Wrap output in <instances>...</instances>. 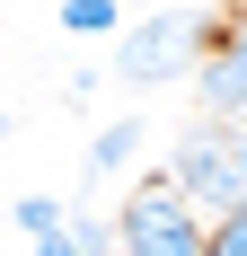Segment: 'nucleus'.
Segmentation results:
<instances>
[{"instance_id":"nucleus-4","label":"nucleus","mask_w":247,"mask_h":256,"mask_svg":"<svg viewBox=\"0 0 247 256\" xmlns=\"http://www.w3.org/2000/svg\"><path fill=\"white\" fill-rule=\"evenodd\" d=\"M203 106H212L221 124H238V115H247V18L203 53Z\"/></svg>"},{"instance_id":"nucleus-6","label":"nucleus","mask_w":247,"mask_h":256,"mask_svg":"<svg viewBox=\"0 0 247 256\" xmlns=\"http://www.w3.org/2000/svg\"><path fill=\"white\" fill-rule=\"evenodd\" d=\"M18 230H26V238H62L71 221H62V204H53V194H18Z\"/></svg>"},{"instance_id":"nucleus-2","label":"nucleus","mask_w":247,"mask_h":256,"mask_svg":"<svg viewBox=\"0 0 247 256\" xmlns=\"http://www.w3.org/2000/svg\"><path fill=\"white\" fill-rule=\"evenodd\" d=\"M124 221V256H212V230H203V212L176 194L168 177H150L132 204L115 212Z\"/></svg>"},{"instance_id":"nucleus-1","label":"nucleus","mask_w":247,"mask_h":256,"mask_svg":"<svg viewBox=\"0 0 247 256\" xmlns=\"http://www.w3.org/2000/svg\"><path fill=\"white\" fill-rule=\"evenodd\" d=\"M168 186L194 212H212V230H221L230 212H247V124H221V115L194 124L176 142V159H168Z\"/></svg>"},{"instance_id":"nucleus-5","label":"nucleus","mask_w":247,"mask_h":256,"mask_svg":"<svg viewBox=\"0 0 247 256\" xmlns=\"http://www.w3.org/2000/svg\"><path fill=\"white\" fill-rule=\"evenodd\" d=\"M132 142H142V124H106L98 142H88V177H115L124 159H132Z\"/></svg>"},{"instance_id":"nucleus-8","label":"nucleus","mask_w":247,"mask_h":256,"mask_svg":"<svg viewBox=\"0 0 247 256\" xmlns=\"http://www.w3.org/2000/svg\"><path fill=\"white\" fill-rule=\"evenodd\" d=\"M212 256H247V212H230L221 230H212Z\"/></svg>"},{"instance_id":"nucleus-3","label":"nucleus","mask_w":247,"mask_h":256,"mask_svg":"<svg viewBox=\"0 0 247 256\" xmlns=\"http://www.w3.org/2000/svg\"><path fill=\"white\" fill-rule=\"evenodd\" d=\"M194 53H203V18L194 9H159V18H142L132 36L115 44V62H124V80H176V71H194Z\"/></svg>"},{"instance_id":"nucleus-9","label":"nucleus","mask_w":247,"mask_h":256,"mask_svg":"<svg viewBox=\"0 0 247 256\" xmlns=\"http://www.w3.org/2000/svg\"><path fill=\"white\" fill-rule=\"evenodd\" d=\"M36 256H80V238L62 230V238H36Z\"/></svg>"},{"instance_id":"nucleus-7","label":"nucleus","mask_w":247,"mask_h":256,"mask_svg":"<svg viewBox=\"0 0 247 256\" xmlns=\"http://www.w3.org/2000/svg\"><path fill=\"white\" fill-rule=\"evenodd\" d=\"M62 26L71 36H106L115 26V0H62Z\"/></svg>"}]
</instances>
